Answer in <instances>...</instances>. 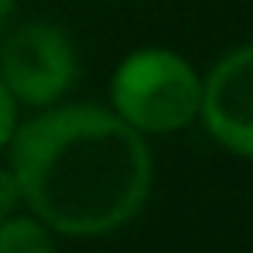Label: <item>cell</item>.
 <instances>
[{"label":"cell","mask_w":253,"mask_h":253,"mask_svg":"<svg viewBox=\"0 0 253 253\" xmlns=\"http://www.w3.org/2000/svg\"><path fill=\"white\" fill-rule=\"evenodd\" d=\"M79 76L72 38L51 21H28L0 38V83L21 106H55Z\"/></svg>","instance_id":"3"},{"label":"cell","mask_w":253,"mask_h":253,"mask_svg":"<svg viewBox=\"0 0 253 253\" xmlns=\"http://www.w3.org/2000/svg\"><path fill=\"white\" fill-rule=\"evenodd\" d=\"M199 120L219 147L253 161V44L226 51L202 76Z\"/></svg>","instance_id":"4"},{"label":"cell","mask_w":253,"mask_h":253,"mask_svg":"<svg viewBox=\"0 0 253 253\" xmlns=\"http://www.w3.org/2000/svg\"><path fill=\"white\" fill-rule=\"evenodd\" d=\"M110 110L144 137L185 130L202 110V76L171 48H137L110 76Z\"/></svg>","instance_id":"2"},{"label":"cell","mask_w":253,"mask_h":253,"mask_svg":"<svg viewBox=\"0 0 253 253\" xmlns=\"http://www.w3.org/2000/svg\"><path fill=\"white\" fill-rule=\"evenodd\" d=\"M21 202L62 236H106L144 209L154 158L130 124L96 103H55L21 120L10 147Z\"/></svg>","instance_id":"1"},{"label":"cell","mask_w":253,"mask_h":253,"mask_svg":"<svg viewBox=\"0 0 253 253\" xmlns=\"http://www.w3.org/2000/svg\"><path fill=\"white\" fill-rule=\"evenodd\" d=\"M14 24V0H0V38L10 31Z\"/></svg>","instance_id":"8"},{"label":"cell","mask_w":253,"mask_h":253,"mask_svg":"<svg viewBox=\"0 0 253 253\" xmlns=\"http://www.w3.org/2000/svg\"><path fill=\"white\" fill-rule=\"evenodd\" d=\"M0 253H58L55 229L38 215H3L0 219Z\"/></svg>","instance_id":"5"},{"label":"cell","mask_w":253,"mask_h":253,"mask_svg":"<svg viewBox=\"0 0 253 253\" xmlns=\"http://www.w3.org/2000/svg\"><path fill=\"white\" fill-rule=\"evenodd\" d=\"M21 206V188H17V178L10 168H0V219L10 215V212Z\"/></svg>","instance_id":"7"},{"label":"cell","mask_w":253,"mask_h":253,"mask_svg":"<svg viewBox=\"0 0 253 253\" xmlns=\"http://www.w3.org/2000/svg\"><path fill=\"white\" fill-rule=\"evenodd\" d=\"M17 126H21V103L10 96V89L0 83V151H7L10 147V140H14V133H17Z\"/></svg>","instance_id":"6"}]
</instances>
